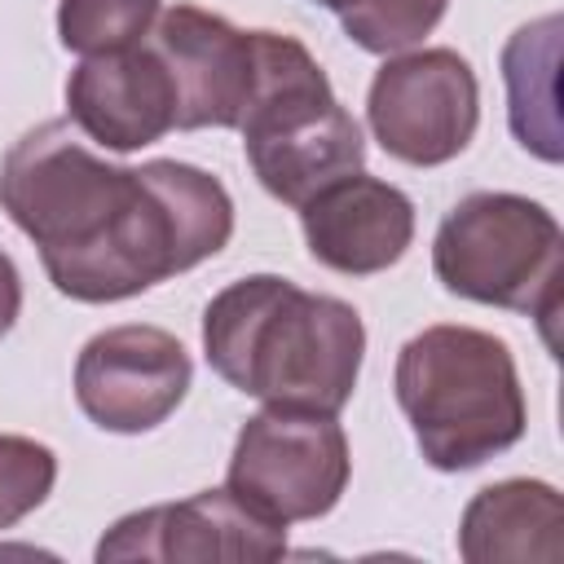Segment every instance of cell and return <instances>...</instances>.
Segmentation results:
<instances>
[{
    "mask_svg": "<svg viewBox=\"0 0 564 564\" xmlns=\"http://www.w3.org/2000/svg\"><path fill=\"white\" fill-rule=\"evenodd\" d=\"M0 207L40 247L53 286L79 304L141 295L212 260L234 234V198L212 172L176 159L115 167L66 119L13 141Z\"/></svg>",
    "mask_w": 564,
    "mask_h": 564,
    "instance_id": "6da1fadb",
    "label": "cell"
},
{
    "mask_svg": "<svg viewBox=\"0 0 564 564\" xmlns=\"http://www.w3.org/2000/svg\"><path fill=\"white\" fill-rule=\"evenodd\" d=\"M207 366L264 405L339 414L366 357L361 313L278 273L229 282L203 308Z\"/></svg>",
    "mask_w": 564,
    "mask_h": 564,
    "instance_id": "7a4b0ae2",
    "label": "cell"
},
{
    "mask_svg": "<svg viewBox=\"0 0 564 564\" xmlns=\"http://www.w3.org/2000/svg\"><path fill=\"white\" fill-rule=\"evenodd\" d=\"M397 405L436 471H471L524 436L511 348L476 326H427L397 352Z\"/></svg>",
    "mask_w": 564,
    "mask_h": 564,
    "instance_id": "3957f363",
    "label": "cell"
},
{
    "mask_svg": "<svg viewBox=\"0 0 564 564\" xmlns=\"http://www.w3.org/2000/svg\"><path fill=\"white\" fill-rule=\"evenodd\" d=\"M238 132L256 181L291 207L366 163L361 128L330 93L326 70L295 35L278 31L264 35L260 88Z\"/></svg>",
    "mask_w": 564,
    "mask_h": 564,
    "instance_id": "277c9868",
    "label": "cell"
},
{
    "mask_svg": "<svg viewBox=\"0 0 564 564\" xmlns=\"http://www.w3.org/2000/svg\"><path fill=\"white\" fill-rule=\"evenodd\" d=\"M560 220L542 203L507 189L467 194L432 238V269L449 295L538 322H551L560 308Z\"/></svg>",
    "mask_w": 564,
    "mask_h": 564,
    "instance_id": "5b68a950",
    "label": "cell"
},
{
    "mask_svg": "<svg viewBox=\"0 0 564 564\" xmlns=\"http://www.w3.org/2000/svg\"><path fill=\"white\" fill-rule=\"evenodd\" d=\"M348 436L335 414L264 405L234 441L225 489L273 524L317 520L348 489Z\"/></svg>",
    "mask_w": 564,
    "mask_h": 564,
    "instance_id": "8992f818",
    "label": "cell"
},
{
    "mask_svg": "<svg viewBox=\"0 0 564 564\" xmlns=\"http://www.w3.org/2000/svg\"><path fill=\"white\" fill-rule=\"evenodd\" d=\"M366 119L392 159L410 167H441L458 159L476 137V70L454 48L397 53L370 79Z\"/></svg>",
    "mask_w": 564,
    "mask_h": 564,
    "instance_id": "52a82bcc",
    "label": "cell"
},
{
    "mask_svg": "<svg viewBox=\"0 0 564 564\" xmlns=\"http://www.w3.org/2000/svg\"><path fill=\"white\" fill-rule=\"evenodd\" d=\"M264 35L198 4H172L150 31L176 88V128H238L264 70Z\"/></svg>",
    "mask_w": 564,
    "mask_h": 564,
    "instance_id": "ba28073f",
    "label": "cell"
},
{
    "mask_svg": "<svg viewBox=\"0 0 564 564\" xmlns=\"http://www.w3.org/2000/svg\"><path fill=\"white\" fill-rule=\"evenodd\" d=\"M194 366L176 335L159 326H110L79 348L75 401L101 427L137 436L159 427L189 392Z\"/></svg>",
    "mask_w": 564,
    "mask_h": 564,
    "instance_id": "9c48e42d",
    "label": "cell"
},
{
    "mask_svg": "<svg viewBox=\"0 0 564 564\" xmlns=\"http://www.w3.org/2000/svg\"><path fill=\"white\" fill-rule=\"evenodd\" d=\"M286 555V524L264 520L229 489H203L181 502L132 511L106 529L97 560H163V564H264Z\"/></svg>",
    "mask_w": 564,
    "mask_h": 564,
    "instance_id": "30bf717a",
    "label": "cell"
},
{
    "mask_svg": "<svg viewBox=\"0 0 564 564\" xmlns=\"http://www.w3.org/2000/svg\"><path fill=\"white\" fill-rule=\"evenodd\" d=\"M66 115L88 141L128 154L176 128V88L163 57L141 40L88 53L66 79Z\"/></svg>",
    "mask_w": 564,
    "mask_h": 564,
    "instance_id": "8fae6325",
    "label": "cell"
},
{
    "mask_svg": "<svg viewBox=\"0 0 564 564\" xmlns=\"http://www.w3.org/2000/svg\"><path fill=\"white\" fill-rule=\"evenodd\" d=\"M308 256L335 273L370 278L392 269L414 242V203L366 172H348L300 203Z\"/></svg>",
    "mask_w": 564,
    "mask_h": 564,
    "instance_id": "7c38bea8",
    "label": "cell"
},
{
    "mask_svg": "<svg viewBox=\"0 0 564 564\" xmlns=\"http://www.w3.org/2000/svg\"><path fill=\"white\" fill-rule=\"evenodd\" d=\"M564 511L546 480H498L485 485L458 524V555L467 564L502 560H546L564 555Z\"/></svg>",
    "mask_w": 564,
    "mask_h": 564,
    "instance_id": "4fadbf2b",
    "label": "cell"
},
{
    "mask_svg": "<svg viewBox=\"0 0 564 564\" xmlns=\"http://www.w3.org/2000/svg\"><path fill=\"white\" fill-rule=\"evenodd\" d=\"M555 70H560V18L546 13L520 26L502 48V84H507V119L516 141L560 163V110H555Z\"/></svg>",
    "mask_w": 564,
    "mask_h": 564,
    "instance_id": "5bb4252c",
    "label": "cell"
},
{
    "mask_svg": "<svg viewBox=\"0 0 564 564\" xmlns=\"http://www.w3.org/2000/svg\"><path fill=\"white\" fill-rule=\"evenodd\" d=\"M163 13V0H62L57 40L70 53H115L141 44Z\"/></svg>",
    "mask_w": 564,
    "mask_h": 564,
    "instance_id": "9a60e30c",
    "label": "cell"
},
{
    "mask_svg": "<svg viewBox=\"0 0 564 564\" xmlns=\"http://www.w3.org/2000/svg\"><path fill=\"white\" fill-rule=\"evenodd\" d=\"M445 4L449 0H352L348 9H339V22L357 48L397 57L445 18Z\"/></svg>",
    "mask_w": 564,
    "mask_h": 564,
    "instance_id": "2e32d148",
    "label": "cell"
},
{
    "mask_svg": "<svg viewBox=\"0 0 564 564\" xmlns=\"http://www.w3.org/2000/svg\"><path fill=\"white\" fill-rule=\"evenodd\" d=\"M57 480V454L44 441L0 432V529L31 516Z\"/></svg>",
    "mask_w": 564,
    "mask_h": 564,
    "instance_id": "e0dca14e",
    "label": "cell"
},
{
    "mask_svg": "<svg viewBox=\"0 0 564 564\" xmlns=\"http://www.w3.org/2000/svg\"><path fill=\"white\" fill-rule=\"evenodd\" d=\"M18 313H22V278H18L13 260L0 251V339L13 330Z\"/></svg>",
    "mask_w": 564,
    "mask_h": 564,
    "instance_id": "ac0fdd59",
    "label": "cell"
},
{
    "mask_svg": "<svg viewBox=\"0 0 564 564\" xmlns=\"http://www.w3.org/2000/svg\"><path fill=\"white\" fill-rule=\"evenodd\" d=\"M313 4H322V9H335V13H339V9H348L352 0H313Z\"/></svg>",
    "mask_w": 564,
    "mask_h": 564,
    "instance_id": "d6986e66",
    "label": "cell"
}]
</instances>
